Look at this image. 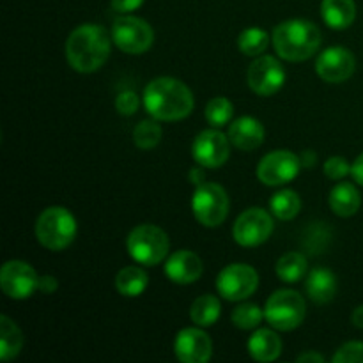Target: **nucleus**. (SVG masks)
Listing matches in <instances>:
<instances>
[{
	"instance_id": "a878e982",
	"label": "nucleus",
	"mask_w": 363,
	"mask_h": 363,
	"mask_svg": "<svg viewBox=\"0 0 363 363\" xmlns=\"http://www.w3.org/2000/svg\"><path fill=\"white\" fill-rule=\"evenodd\" d=\"M222 314V305L220 300L213 294H204V296H199L197 300L191 303L190 307V318L201 328H208L213 326L220 319Z\"/></svg>"
},
{
	"instance_id": "dca6fc26",
	"label": "nucleus",
	"mask_w": 363,
	"mask_h": 363,
	"mask_svg": "<svg viewBox=\"0 0 363 363\" xmlns=\"http://www.w3.org/2000/svg\"><path fill=\"white\" fill-rule=\"evenodd\" d=\"M174 351L177 360L183 363H206L213 357V342L201 326L184 328L177 333Z\"/></svg>"
},
{
	"instance_id": "72a5a7b5",
	"label": "nucleus",
	"mask_w": 363,
	"mask_h": 363,
	"mask_svg": "<svg viewBox=\"0 0 363 363\" xmlns=\"http://www.w3.org/2000/svg\"><path fill=\"white\" fill-rule=\"evenodd\" d=\"M325 174L333 181H340L351 174V163L342 156H332L325 163Z\"/></svg>"
},
{
	"instance_id": "393cba45",
	"label": "nucleus",
	"mask_w": 363,
	"mask_h": 363,
	"mask_svg": "<svg viewBox=\"0 0 363 363\" xmlns=\"http://www.w3.org/2000/svg\"><path fill=\"white\" fill-rule=\"evenodd\" d=\"M275 272L282 282L296 284L307 275L308 261L301 252H287L277 261Z\"/></svg>"
},
{
	"instance_id": "bb28decb",
	"label": "nucleus",
	"mask_w": 363,
	"mask_h": 363,
	"mask_svg": "<svg viewBox=\"0 0 363 363\" xmlns=\"http://www.w3.org/2000/svg\"><path fill=\"white\" fill-rule=\"evenodd\" d=\"M269 211L275 218L289 222V220L296 218L298 213L301 211V199L296 191L293 190H280L273 194L269 199Z\"/></svg>"
},
{
	"instance_id": "cd10ccee",
	"label": "nucleus",
	"mask_w": 363,
	"mask_h": 363,
	"mask_svg": "<svg viewBox=\"0 0 363 363\" xmlns=\"http://www.w3.org/2000/svg\"><path fill=\"white\" fill-rule=\"evenodd\" d=\"M269 45V34L264 28L252 27L245 28L238 38V48L241 53L248 57H259L262 52H266Z\"/></svg>"
},
{
	"instance_id": "c9c22d12",
	"label": "nucleus",
	"mask_w": 363,
	"mask_h": 363,
	"mask_svg": "<svg viewBox=\"0 0 363 363\" xmlns=\"http://www.w3.org/2000/svg\"><path fill=\"white\" fill-rule=\"evenodd\" d=\"M144 2L145 0H110V6H112V9L116 11V13L128 14L137 11Z\"/></svg>"
},
{
	"instance_id": "ea45409f",
	"label": "nucleus",
	"mask_w": 363,
	"mask_h": 363,
	"mask_svg": "<svg viewBox=\"0 0 363 363\" xmlns=\"http://www.w3.org/2000/svg\"><path fill=\"white\" fill-rule=\"evenodd\" d=\"M351 176L354 177V181H357L358 184L363 186V152L354 160L353 165H351Z\"/></svg>"
},
{
	"instance_id": "412c9836",
	"label": "nucleus",
	"mask_w": 363,
	"mask_h": 363,
	"mask_svg": "<svg viewBox=\"0 0 363 363\" xmlns=\"http://www.w3.org/2000/svg\"><path fill=\"white\" fill-rule=\"evenodd\" d=\"M321 16L330 28L344 30L351 27L357 18V4L354 0H323Z\"/></svg>"
},
{
	"instance_id": "0eeeda50",
	"label": "nucleus",
	"mask_w": 363,
	"mask_h": 363,
	"mask_svg": "<svg viewBox=\"0 0 363 363\" xmlns=\"http://www.w3.org/2000/svg\"><path fill=\"white\" fill-rule=\"evenodd\" d=\"M229 195L216 183H202L191 199L195 220L204 227L222 225L229 215Z\"/></svg>"
},
{
	"instance_id": "a19ab883",
	"label": "nucleus",
	"mask_w": 363,
	"mask_h": 363,
	"mask_svg": "<svg viewBox=\"0 0 363 363\" xmlns=\"http://www.w3.org/2000/svg\"><path fill=\"white\" fill-rule=\"evenodd\" d=\"M351 323H353L357 328H362L363 330V305L360 307H357L353 311V314H351Z\"/></svg>"
},
{
	"instance_id": "4468645a",
	"label": "nucleus",
	"mask_w": 363,
	"mask_h": 363,
	"mask_svg": "<svg viewBox=\"0 0 363 363\" xmlns=\"http://www.w3.org/2000/svg\"><path fill=\"white\" fill-rule=\"evenodd\" d=\"M286 84V69L272 55L257 57L248 67V85L259 96H273Z\"/></svg>"
},
{
	"instance_id": "6e6552de",
	"label": "nucleus",
	"mask_w": 363,
	"mask_h": 363,
	"mask_svg": "<svg viewBox=\"0 0 363 363\" xmlns=\"http://www.w3.org/2000/svg\"><path fill=\"white\" fill-rule=\"evenodd\" d=\"M113 45L124 53L130 55H140L147 52L155 43V30L145 20L137 16L124 14L113 20L112 25Z\"/></svg>"
},
{
	"instance_id": "473e14b6",
	"label": "nucleus",
	"mask_w": 363,
	"mask_h": 363,
	"mask_svg": "<svg viewBox=\"0 0 363 363\" xmlns=\"http://www.w3.org/2000/svg\"><path fill=\"white\" fill-rule=\"evenodd\" d=\"M333 363H363V342H347L337 350Z\"/></svg>"
},
{
	"instance_id": "5701e85b",
	"label": "nucleus",
	"mask_w": 363,
	"mask_h": 363,
	"mask_svg": "<svg viewBox=\"0 0 363 363\" xmlns=\"http://www.w3.org/2000/svg\"><path fill=\"white\" fill-rule=\"evenodd\" d=\"M23 347V333L7 315L0 318V360L9 362L20 354Z\"/></svg>"
},
{
	"instance_id": "ddd939ff",
	"label": "nucleus",
	"mask_w": 363,
	"mask_h": 363,
	"mask_svg": "<svg viewBox=\"0 0 363 363\" xmlns=\"http://www.w3.org/2000/svg\"><path fill=\"white\" fill-rule=\"evenodd\" d=\"M229 142V135H223L215 128L204 130L194 140L191 155L199 165L206 167V169H220L222 165H225L230 156Z\"/></svg>"
},
{
	"instance_id": "7ed1b4c3",
	"label": "nucleus",
	"mask_w": 363,
	"mask_h": 363,
	"mask_svg": "<svg viewBox=\"0 0 363 363\" xmlns=\"http://www.w3.org/2000/svg\"><path fill=\"white\" fill-rule=\"evenodd\" d=\"M323 41L318 25L308 20L294 18L277 25L272 43L279 57L289 62H301L314 55Z\"/></svg>"
},
{
	"instance_id": "58836bf2",
	"label": "nucleus",
	"mask_w": 363,
	"mask_h": 363,
	"mask_svg": "<svg viewBox=\"0 0 363 363\" xmlns=\"http://www.w3.org/2000/svg\"><path fill=\"white\" fill-rule=\"evenodd\" d=\"M204 169L206 167H202V165H199L197 163V167H194V169L190 170V181H191V184H195V188L197 186H201L202 183H206V174H204Z\"/></svg>"
},
{
	"instance_id": "f8f14e48",
	"label": "nucleus",
	"mask_w": 363,
	"mask_h": 363,
	"mask_svg": "<svg viewBox=\"0 0 363 363\" xmlns=\"http://www.w3.org/2000/svg\"><path fill=\"white\" fill-rule=\"evenodd\" d=\"M0 287L13 300H27L38 291L39 275L28 262L7 261L0 269Z\"/></svg>"
},
{
	"instance_id": "9d476101",
	"label": "nucleus",
	"mask_w": 363,
	"mask_h": 363,
	"mask_svg": "<svg viewBox=\"0 0 363 363\" xmlns=\"http://www.w3.org/2000/svg\"><path fill=\"white\" fill-rule=\"evenodd\" d=\"M273 218L261 208H250L241 213L233 227L234 241L241 247H259L269 240L273 233Z\"/></svg>"
},
{
	"instance_id": "9b49d317",
	"label": "nucleus",
	"mask_w": 363,
	"mask_h": 363,
	"mask_svg": "<svg viewBox=\"0 0 363 363\" xmlns=\"http://www.w3.org/2000/svg\"><path fill=\"white\" fill-rule=\"evenodd\" d=\"M301 169L300 156L287 149H277L259 162L257 177L266 186H282L291 183Z\"/></svg>"
},
{
	"instance_id": "f257e3e1",
	"label": "nucleus",
	"mask_w": 363,
	"mask_h": 363,
	"mask_svg": "<svg viewBox=\"0 0 363 363\" xmlns=\"http://www.w3.org/2000/svg\"><path fill=\"white\" fill-rule=\"evenodd\" d=\"M190 87L172 77L155 78L144 91V106L156 121H181L194 110Z\"/></svg>"
},
{
	"instance_id": "423d86ee",
	"label": "nucleus",
	"mask_w": 363,
	"mask_h": 363,
	"mask_svg": "<svg viewBox=\"0 0 363 363\" xmlns=\"http://www.w3.org/2000/svg\"><path fill=\"white\" fill-rule=\"evenodd\" d=\"M307 303L303 296L293 289H279L268 298L264 307V319L273 330L291 332L303 323Z\"/></svg>"
},
{
	"instance_id": "b1692460",
	"label": "nucleus",
	"mask_w": 363,
	"mask_h": 363,
	"mask_svg": "<svg viewBox=\"0 0 363 363\" xmlns=\"http://www.w3.org/2000/svg\"><path fill=\"white\" fill-rule=\"evenodd\" d=\"M149 284L147 273L138 266H126L116 277V289L126 298H137L145 291Z\"/></svg>"
},
{
	"instance_id": "39448f33",
	"label": "nucleus",
	"mask_w": 363,
	"mask_h": 363,
	"mask_svg": "<svg viewBox=\"0 0 363 363\" xmlns=\"http://www.w3.org/2000/svg\"><path fill=\"white\" fill-rule=\"evenodd\" d=\"M128 254L135 262L144 266H156L163 262L169 255L170 240L167 233L160 227L144 223L128 234Z\"/></svg>"
},
{
	"instance_id": "6ab92c4d",
	"label": "nucleus",
	"mask_w": 363,
	"mask_h": 363,
	"mask_svg": "<svg viewBox=\"0 0 363 363\" xmlns=\"http://www.w3.org/2000/svg\"><path fill=\"white\" fill-rule=\"evenodd\" d=\"M248 353L255 362H275L282 353V339L269 328H261L248 339Z\"/></svg>"
},
{
	"instance_id": "4be33fe9",
	"label": "nucleus",
	"mask_w": 363,
	"mask_h": 363,
	"mask_svg": "<svg viewBox=\"0 0 363 363\" xmlns=\"http://www.w3.org/2000/svg\"><path fill=\"white\" fill-rule=\"evenodd\" d=\"M328 204L337 216L350 218L354 213H358L362 206L360 191L351 183H339L330 191Z\"/></svg>"
},
{
	"instance_id": "c756f323",
	"label": "nucleus",
	"mask_w": 363,
	"mask_h": 363,
	"mask_svg": "<svg viewBox=\"0 0 363 363\" xmlns=\"http://www.w3.org/2000/svg\"><path fill=\"white\" fill-rule=\"evenodd\" d=\"M206 121L211 124L213 128H223L230 123L234 116V106L233 103L227 98H213L206 105Z\"/></svg>"
},
{
	"instance_id": "f03ea898",
	"label": "nucleus",
	"mask_w": 363,
	"mask_h": 363,
	"mask_svg": "<svg viewBox=\"0 0 363 363\" xmlns=\"http://www.w3.org/2000/svg\"><path fill=\"white\" fill-rule=\"evenodd\" d=\"M112 41L106 28L92 23L80 25L67 35V64L78 73H94L108 59Z\"/></svg>"
},
{
	"instance_id": "a211bd4d",
	"label": "nucleus",
	"mask_w": 363,
	"mask_h": 363,
	"mask_svg": "<svg viewBox=\"0 0 363 363\" xmlns=\"http://www.w3.org/2000/svg\"><path fill=\"white\" fill-rule=\"evenodd\" d=\"M229 140L241 151H254L264 142V126L255 117L243 116L230 123Z\"/></svg>"
},
{
	"instance_id": "2eb2a0df",
	"label": "nucleus",
	"mask_w": 363,
	"mask_h": 363,
	"mask_svg": "<svg viewBox=\"0 0 363 363\" xmlns=\"http://www.w3.org/2000/svg\"><path fill=\"white\" fill-rule=\"evenodd\" d=\"M357 69V59L344 46H330L315 60L319 78L328 84H342L350 80Z\"/></svg>"
},
{
	"instance_id": "c85d7f7f",
	"label": "nucleus",
	"mask_w": 363,
	"mask_h": 363,
	"mask_svg": "<svg viewBox=\"0 0 363 363\" xmlns=\"http://www.w3.org/2000/svg\"><path fill=\"white\" fill-rule=\"evenodd\" d=\"M162 126L156 123V119H145L138 123L133 130V142L138 149L142 151H149V149L156 147L162 140Z\"/></svg>"
},
{
	"instance_id": "7c9ffc66",
	"label": "nucleus",
	"mask_w": 363,
	"mask_h": 363,
	"mask_svg": "<svg viewBox=\"0 0 363 363\" xmlns=\"http://www.w3.org/2000/svg\"><path fill=\"white\" fill-rule=\"evenodd\" d=\"M230 319H233L234 326H238V328L255 330L264 319V311H261L259 305L255 303H243L234 308Z\"/></svg>"
},
{
	"instance_id": "f3484780",
	"label": "nucleus",
	"mask_w": 363,
	"mask_h": 363,
	"mask_svg": "<svg viewBox=\"0 0 363 363\" xmlns=\"http://www.w3.org/2000/svg\"><path fill=\"white\" fill-rule=\"evenodd\" d=\"M204 272L202 259L191 250H177L165 261V275L170 282L188 286L197 282Z\"/></svg>"
},
{
	"instance_id": "aec40b11",
	"label": "nucleus",
	"mask_w": 363,
	"mask_h": 363,
	"mask_svg": "<svg viewBox=\"0 0 363 363\" xmlns=\"http://www.w3.org/2000/svg\"><path fill=\"white\" fill-rule=\"evenodd\" d=\"M308 298L314 303H328L337 294V277L332 269L328 268H315L307 275L305 282Z\"/></svg>"
},
{
	"instance_id": "79ce46f5",
	"label": "nucleus",
	"mask_w": 363,
	"mask_h": 363,
	"mask_svg": "<svg viewBox=\"0 0 363 363\" xmlns=\"http://www.w3.org/2000/svg\"><path fill=\"white\" fill-rule=\"evenodd\" d=\"M296 362H300V363H305V362L323 363V362H325V358H323L321 354H318V353H303V354H300V357L296 358Z\"/></svg>"
},
{
	"instance_id": "2f4dec72",
	"label": "nucleus",
	"mask_w": 363,
	"mask_h": 363,
	"mask_svg": "<svg viewBox=\"0 0 363 363\" xmlns=\"http://www.w3.org/2000/svg\"><path fill=\"white\" fill-rule=\"evenodd\" d=\"M330 238H332V234H330L328 227H323L318 223V225L312 227V233L305 238V248L311 254H321V252H325V248H328Z\"/></svg>"
},
{
	"instance_id": "f704fd0d",
	"label": "nucleus",
	"mask_w": 363,
	"mask_h": 363,
	"mask_svg": "<svg viewBox=\"0 0 363 363\" xmlns=\"http://www.w3.org/2000/svg\"><path fill=\"white\" fill-rule=\"evenodd\" d=\"M140 106V98L133 91H123L116 98V110L121 116H133Z\"/></svg>"
},
{
	"instance_id": "4c0bfd02",
	"label": "nucleus",
	"mask_w": 363,
	"mask_h": 363,
	"mask_svg": "<svg viewBox=\"0 0 363 363\" xmlns=\"http://www.w3.org/2000/svg\"><path fill=\"white\" fill-rule=\"evenodd\" d=\"M300 162H301V167H305V169H314L315 163H318V155H315V151L305 149V151L300 155Z\"/></svg>"
},
{
	"instance_id": "20e7f679",
	"label": "nucleus",
	"mask_w": 363,
	"mask_h": 363,
	"mask_svg": "<svg viewBox=\"0 0 363 363\" xmlns=\"http://www.w3.org/2000/svg\"><path fill=\"white\" fill-rule=\"evenodd\" d=\"M78 233L77 218L62 206H50L35 222V238L39 245L52 252H60L69 247Z\"/></svg>"
},
{
	"instance_id": "1a4fd4ad",
	"label": "nucleus",
	"mask_w": 363,
	"mask_h": 363,
	"mask_svg": "<svg viewBox=\"0 0 363 363\" xmlns=\"http://www.w3.org/2000/svg\"><path fill=\"white\" fill-rule=\"evenodd\" d=\"M259 287V275L248 264H230L216 277V289L220 296L229 301H241L250 298Z\"/></svg>"
},
{
	"instance_id": "e433bc0d",
	"label": "nucleus",
	"mask_w": 363,
	"mask_h": 363,
	"mask_svg": "<svg viewBox=\"0 0 363 363\" xmlns=\"http://www.w3.org/2000/svg\"><path fill=\"white\" fill-rule=\"evenodd\" d=\"M59 287V282H57L55 277L52 275H43L39 277V287L38 291H41L43 294H53Z\"/></svg>"
}]
</instances>
